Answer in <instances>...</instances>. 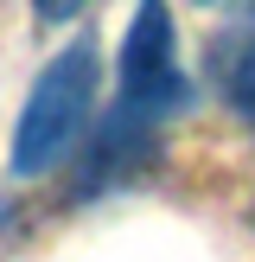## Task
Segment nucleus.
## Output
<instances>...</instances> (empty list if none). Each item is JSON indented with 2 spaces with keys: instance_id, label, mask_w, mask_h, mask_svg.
<instances>
[{
  "instance_id": "1",
  "label": "nucleus",
  "mask_w": 255,
  "mask_h": 262,
  "mask_svg": "<svg viewBox=\"0 0 255 262\" xmlns=\"http://www.w3.org/2000/svg\"><path fill=\"white\" fill-rule=\"evenodd\" d=\"M96 77H102V64H96V45L89 38L64 45L38 71L32 96H26L19 122H13V173L19 179H38L58 160H70V147L89 128V109H96Z\"/></svg>"
},
{
  "instance_id": "2",
  "label": "nucleus",
  "mask_w": 255,
  "mask_h": 262,
  "mask_svg": "<svg viewBox=\"0 0 255 262\" xmlns=\"http://www.w3.org/2000/svg\"><path fill=\"white\" fill-rule=\"evenodd\" d=\"M115 102L134 115H153V122H166V115H178L191 102V83L178 71V26L166 13V0H140L134 7V26L121 38V90H115Z\"/></svg>"
},
{
  "instance_id": "3",
  "label": "nucleus",
  "mask_w": 255,
  "mask_h": 262,
  "mask_svg": "<svg viewBox=\"0 0 255 262\" xmlns=\"http://www.w3.org/2000/svg\"><path fill=\"white\" fill-rule=\"evenodd\" d=\"M211 77H217V90H223V102L255 128V32L223 38L217 58H211Z\"/></svg>"
},
{
  "instance_id": "4",
  "label": "nucleus",
  "mask_w": 255,
  "mask_h": 262,
  "mask_svg": "<svg viewBox=\"0 0 255 262\" xmlns=\"http://www.w3.org/2000/svg\"><path fill=\"white\" fill-rule=\"evenodd\" d=\"M32 7H38V19H45V26H64V19H76L89 0H32Z\"/></svg>"
},
{
  "instance_id": "5",
  "label": "nucleus",
  "mask_w": 255,
  "mask_h": 262,
  "mask_svg": "<svg viewBox=\"0 0 255 262\" xmlns=\"http://www.w3.org/2000/svg\"><path fill=\"white\" fill-rule=\"evenodd\" d=\"M204 7H217V0H204Z\"/></svg>"
},
{
  "instance_id": "6",
  "label": "nucleus",
  "mask_w": 255,
  "mask_h": 262,
  "mask_svg": "<svg viewBox=\"0 0 255 262\" xmlns=\"http://www.w3.org/2000/svg\"><path fill=\"white\" fill-rule=\"evenodd\" d=\"M249 13H255V0H249Z\"/></svg>"
}]
</instances>
